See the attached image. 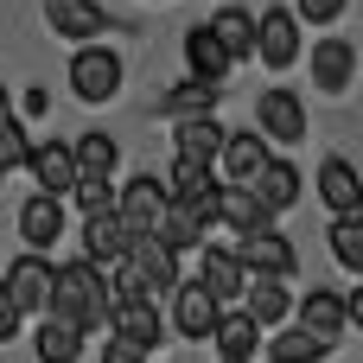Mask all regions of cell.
Returning <instances> with one entry per match:
<instances>
[{"mask_svg": "<svg viewBox=\"0 0 363 363\" xmlns=\"http://www.w3.org/2000/svg\"><path fill=\"white\" fill-rule=\"evenodd\" d=\"M45 313L77 325L83 338L108 325V274L96 262H51V294H45Z\"/></svg>", "mask_w": 363, "mask_h": 363, "instance_id": "cell-1", "label": "cell"}, {"mask_svg": "<svg viewBox=\"0 0 363 363\" xmlns=\"http://www.w3.org/2000/svg\"><path fill=\"white\" fill-rule=\"evenodd\" d=\"M121 262H128V274H134V287H140L147 300H166V294L179 287V255H172L153 230H134Z\"/></svg>", "mask_w": 363, "mask_h": 363, "instance_id": "cell-2", "label": "cell"}, {"mask_svg": "<svg viewBox=\"0 0 363 363\" xmlns=\"http://www.w3.org/2000/svg\"><path fill=\"white\" fill-rule=\"evenodd\" d=\"M121 77H128L121 57H115L108 45H96V38L70 57V96H77V102H115V96H121Z\"/></svg>", "mask_w": 363, "mask_h": 363, "instance_id": "cell-3", "label": "cell"}, {"mask_svg": "<svg viewBox=\"0 0 363 363\" xmlns=\"http://www.w3.org/2000/svg\"><path fill=\"white\" fill-rule=\"evenodd\" d=\"M160 185H166V198H172V204H185L198 223H217V191H223V179H217L211 166H198V160H179V153H172V172H166Z\"/></svg>", "mask_w": 363, "mask_h": 363, "instance_id": "cell-4", "label": "cell"}, {"mask_svg": "<svg viewBox=\"0 0 363 363\" xmlns=\"http://www.w3.org/2000/svg\"><path fill=\"white\" fill-rule=\"evenodd\" d=\"M236 262H242L249 274H274V281H294V274H300V249H294L274 223L242 230V236H236Z\"/></svg>", "mask_w": 363, "mask_h": 363, "instance_id": "cell-5", "label": "cell"}, {"mask_svg": "<svg viewBox=\"0 0 363 363\" xmlns=\"http://www.w3.org/2000/svg\"><path fill=\"white\" fill-rule=\"evenodd\" d=\"M255 134L281 140V147H300L306 140V102H300V89H262L255 96Z\"/></svg>", "mask_w": 363, "mask_h": 363, "instance_id": "cell-6", "label": "cell"}, {"mask_svg": "<svg viewBox=\"0 0 363 363\" xmlns=\"http://www.w3.org/2000/svg\"><path fill=\"white\" fill-rule=\"evenodd\" d=\"M255 57H262L268 70H294V64H300V19H294V6L255 13Z\"/></svg>", "mask_w": 363, "mask_h": 363, "instance_id": "cell-7", "label": "cell"}, {"mask_svg": "<svg viewBox=\"0 0 363 363\" xmlns=\"http://www.w3.org/2000/svg\"><path fill=\"white\" fill-rule=\"evenodd\" d=\"M242 185L255 191V204H262L268 217H281V211H294V204H300V191H306V179H300V166H294V160H274V153H268V160L255 166V179H242Z\"/></svg>", "mask_w": 363, "mask_h": 363, "instance_id": "cell-8", "label": "cell"}, {"mask_svg": "<svg viewBox=\"0 0 363 363\" xmlns=\"http://www.w3.org/2000/svg\"><path fill=\"white\" fill-rule=\"evenodd\" d=\"M198 287H204L217 306H236V300H242V287H249V268L236 262V249L204 242V249H198Z\"/></svg>", "mask_w": 363, "mask_h": 363, "instance_id": "cell-9", "label": "cell"}, {"mask_svg": "<svg viewBox=\"0 0 363 363\" xmlns=\"http://www.w3.org/2000/svg\"><path fill=\"white\" fill-rule=\"evenodd\" d=\"M102 332H115V338H128V345H140V351H160L166 345V325H160V300H108V325Z\"/></svg>", "mask_w": 363, "mask_h": 363, "instance_id": "cell-10", "label": "cell"}, {"mask_svg": "<svg viewBox=\"0 0 363 363\" xmlns=\"http://www.w3.org/2000/svg\"><path fill=\"white\" fill-rule=\"evenodd\" d=\"M0 287H6V300H13L19 313H45V294H51V262H45L38 249H26L19 262H6Z\"/></svg>", "mask_w": 363, "mask_h": 363, "instance_id": "cell-11", "label": "cell"}, {"mask_svg": "<svg viewBox=\"0 0 363 363\" xmlns=\"http://www.w3.org/2000/svg\"><path fill=\"white\" fill-rule=\"evenodd\" d=\"M45 26H51L57 38L89 45V38H102V32L115 26V13H108V6H96V0H45Z\"/></svg>", "mask_w": 363, "mask_h": 363, "instance_id": "cell-12", "label": "cell"}, {"mask_svg": "<svg viewBox=\"0 0 363 363\" xmlns=\"http://www.w3.org/2000/svg\"><path fill=\"white\" fill-rule=\"evenodd\" d=\"M160 211H166V185H160V172H134V179L115 191V217H121L128 230H153Z\"/></svg>", "mask_w": 363, "mask_h": 363, "instance_id": "cell-13", "label": "cell"}, {"mask_svg": "<svg viewBox=\"0 0 363 363\" xmlns=\"http://www.w3.org/2000/svg\"><path fill=\"white\" fill-rule=\"evenodd\" d=\"M268 160V140L255 134V128H242V134H230L223 128V147H217V160H211V172L223 179V185H242V179H255V166Z\"/></svg>", "mask_w": 363, "mask_h": 363, "instance_id": "cell-14", "label": "cell"}, {"mask_svg": "<svg viewBox=\"0 0 363 363\" xmlns=\"http://www.w3.org/2000/svg\"><path fill=\"white\" fill-rule=\"evenodd\" d=\"M19 172H32V179H38V191L64 198V191L77 185V160H70V140H32V153H26V166H19Z\"/></svg>", "mask_w": 363, "mask_h": 363, "instance_id": "cell-15", "label": "cell"}, {"mask_svg": "<svg viewBox=\"0 0 363 363\" xmlns=\"http://www.w3.org/2000/svg\"><path fill=\"white\" fill-rule=\"evenodd\" d=\"M57 236H64V198L32 191V198L19 204V242L45 255V249H57Z\"/></svg>", "mask_w": 363, "mask_h": 363, "instance_id": "cell-16", "label": "cell"}, {"mask_svg": "<svg viewBox=\"0 0 363 363\" xmlns=\"http://www.w3.org/2000/svg\"><path fill=\"white\" fill-rule=\"evenodd\" d=\"M166 300H172V325H179V338H191V345H204L223 306H217V300H211V294H204L198 281H179V287H172Z\"/></svg>", "mask_w": 363, "mask_h": 363, "instance_id": "cell-17", "label": "cell"}, {"mask_svg": "<svg viewBox=\"0 0 363 363\" xmlns=\"http://www.w3.org/2000/svg\"><path fill=\"white\" fill-rule=\"evenodd\" d=\"M287 319H300L306 332H319V338H332V345H338V332H351V319H345V294H338V287H313V294H300Z\"/></svg>", "mask_w": 363, "mask_h": 363, "instance_id": "cell-18", "label": "cell"}, {"mask_svg": "<svg viewBox=\"0 0 363 363\" xmlns=\"http://www.w3.org/2000/svg\"><path fill=\"white\" fill-rule=\"evenodd\" d=\"M211 345H217V357L255 363V351H262V325H255L242 306H223V313H217V325H211Z\"/></svg>", "mask_w": 363, "mask_h": 363, "instance_id": "cell-19", "label": "cell"}, {"mask_svg": "<svg viewBox=\"0 0 363 363\" xmlns=\"http://www.w3.org/2000/svg\"><path fill=\"white\" fill-rule=\"evenodd\" d=\"M351 77H357V45H351V38H325V45H313V83H319L325 96H345Z\"/></svg>", "mask_w": 363, "mask_h": 363, "instance_id": "cell-20", "label": "cell"}, {"mask_svg": "<svg viewBox=\"0 0 363 363\" xmlns=\"http://www.w3.org/2000/svg\"><path fill=\"white\" fill-rule=\"evenodd\" d=\"M255 325H287V313H294V294H287V281H274V274H249V287H242V300H236Z\"/></svg>", "mask_w": 363, "mask_h": 363, "instance_id": "cell-21", "label": "cell"}, {"mask_svg": "<svg viewBox=\"0 0 363 363\" xmlns=\"http://www.w3.org/2000/svg\"><path fill=\"white\" fill-rule=\"evenodd\" d=\"M319 198H325V211L338 217V211H363V179H357V166L345 160V153H332L325 166H319Z\"/></svg>", "mask_w": 363, "mask_h": 363, "instance_id": "cell-22", "label": "cell"}, {"mask_svg": "<svg viewBox=\"0 0 363 363\" xmlns=\"http://www.w3.org/2000/svg\"><path fill=\"white\" fill-rule=\"evenodd\" d=\"M217 147H223V121H211V115H179V121H172V153H179V160L211 166Z\"/></svg>", "mask_w": 363, "mask_h": 363, "instance_id": "cell-23", "label": "cell"}, {"mask_svg": "<svg viewBox=\"0 0 363 363\" xmlns=\"http://www.w3.org/2000/svg\"><path fill=\"white\" fill-rule=\"evenodd\" d=\"M128 223L115 217V211H102V217H83V262H96V268H108V262H121L128 255Z\"/></svg>", "mask_w": 363, "mask_h": 363, "instance_id": "cell-24", "label": "cell"}, {"mask_svg": "<svg viewBox=\"0 0 363 363\" xmlns=\"http://www.w3.org/2000/svg\"><path fill=\"white\" fill-rule=\"evenodd\" d=\"M204 26H211V32H217V45L230 51V64L255 57V13H249V6H217Z\"/></svg>", "mask_w": 363, "mask_h": 363, "instance_id": "cell-25", "label": "cell"}, {"mask_svg": "<svg viewBox=\"0 0 363 363\" xmlns=\"http://www.w3.org/2000/svg\"><path fill=\"white\" fill-rule=\"evenodd\" d=\"M185 70H191L198 83H223V77H230V51L217 45L211 26H191V32H185Z\"/></svg>", "mask_w": 363, "mask_h": 363, "instance_id": "cell-26", "label": "cell"}, {"mask_svg": "<svg viewBox=\"0 0 363 363\" xmlns=\"http://www.w3.org/2000/svg\"><path fill=\"white\" fill-rule=\"evenodd\" d=\"M153 236H160V242H166L172 255H191V249H204V242H211V223H198V217H191L185 204H172V198H166V211H160Z\"/></svg>", "mask_w": 363, "mask_h": 363, "instance_id": "cell-27", "label": "cell"}, {"mask_svg": "<svg viewBox=\"0 0 363 363\" xmlns=\"http://www.w3.org/2000/svg\"><path fill=\"white\" fill-rule=\"evenodd\" d=\"M332 357V338L306 332V325H274L268 338V363H325Z\"/></svg>", "mask_w": 363, "mask_h": 363, "instance_id": "cell-28", "label": "cell"}, {"mask_svg": "<svg viewBox=\"0 0 363 363\" xmlns=\"http://www.w3.org/2000/svg\"><path fill=\"white\" fill-rule=\"evenodd\" d=\"M217 223L242 236V230H262V223H274V217L255 204V191H249V185H223V191H217Z\"/></svg>", "mask_w": 363, "mask_h": 363, "instance_id": "cell-29", "label": "cell"}, {"mask_svg": "<svg viewBox=\"0 0 363 363\" xmlns=\"http://www.w3.org/2000/svg\"><path fill=\"white\" fill-rule=\"evenodd\" d=\"M32 351H38V363H77V357H83V332L45 313V325H38V338H32Z\"/></svg>", "mask_w": 363, "mask_h": 363, "instance_id": "cell-30", "label": "cell"}, {"mask_svg": "<svg viewBox=\"0 0 363 363\" xmlns=\"http://www.w3.org/2000/svg\"><path fill=\"white\" fill-rule=\"evenodd\" d=\"M70 160H77V172H102V179H108V172L121 166V140L102 134V128H89V134L70 147Z\"/></svg>", "mask_w": 363, "mask_h": 363, "instance_id": "cell-31", "label": "cell"}, {"mask_svg": "<svg viewBox=\"0 0 363 363\" xmlns=\"http://www.w3.org/2000/svg\"><path fill=\"white\" fill-rule=\"evenodd\" d=\"M332 255L345 274H363V211H338L332 217Z\"/></svg>", "mask_w": 363, "mask_h": 363, "instance_id": "cell-32", "label": "cell"}, {"mask_svg": "<svg viewBox=\"0 0 363 363\" xmlns=\"http://www.w3.org/2000/svg\"><path fill=\"white\" fill-rule=\"evenodd\" d=\"M64 204H77V217H102V211H115V185L102 172H77V185L64 191Z\"/></svg>", "mask_w": 363, "mask_h": 363, "instance_id": "cell-33", "label": "cell"}, {"mask_svg": "<svg viewBox=\"0 0 363 363\" xmlns=\"http://www.w3.org/2000/svg\"><path fill=\"white\" fill-rule=\"evenodd\" d=\"M26 153H32V140H26L19 115H6V121H0V172H19V166H26Z\"/></svg>", "mask_w": 363, "mask_h": 363, "instance_id": "cell-34", "label": "cell"}, {"mask_svg": "<svg viewBox=\"0 0 363 363\" xmlns=\"http://www.w3.org/2000/svg\"><path fill=\"white\" fill-rule=\"evenodd\" d=\"M345 6H351V0H294V19H313V26H332V19H345Z\"/></svg>", "mask_w": 363, "mask_h": 363, "instance_id": "cell-35", "label": "cell"}, {"mask_svg": "<svg viewBox=\"0 0 363 363\" xmlns=\"http://www.w3.org/2000/svg\"><path fill=\"white\" fill-rule=\"evenodd\" d=\"M96 363H147V351H140V345H128V338H115V332H108V345H102V357Z\"/></svg>", "mask_w": 363, "mask_h": 363, "instance_id": "cell-36", "label": "cell"}, {"mask_svg": "<svg viewBox=\"0 0 363 363\" xmlns=\"http://www.w3.org/2000/svg\"><path fill=\"white\" fill-rule=\"evenodd\" d=\"M19 319H26V313H19V306L6 300V287H0V345H13V338H19Z\"/></svg>", "mask_w": 363, "mask_h": 363, "instance_id": "cell-37", "label": "cell"}, {"mask_svg": "<svg viewBox=\"0 0 363 363\" xmlns=\"http://www.w3.org/2000/svg\"><path fill=\"white\" fill-rule=\"evenodd\" d=\"M6 115H13V96H6V83H0V121H6Z\"/></svg>", "mask_w": 363, "mask_h": 363, "instance_id": "cell-38", "label": "cell"}, {"mask_svg": "<svg viewBox=\"0 0 363 363\" xmlns=\"http://www.w3.org/2000/svg\"><path fill=\"white\" fill-rule=\"evenodd\" d=\"M217 363H236V357H217Z\"/></svg>", "mask_w": 363, "mask_h": 363, "instance_id": "cell-39", "label": "cell"}, {"mask_svg": "<svg viewBox=\"0 0 363 363\" xmlns=\"http://www.w3.org/2000/svg\"><path fill=\"white\" fill-rule=\"evenodd\" d=\"M0 185H6V172H0Z\"/></svg>", "mask_w": 363, "mask_h": 363, "instance_id": "cell-40", "label": "cell"}]
</instances>
